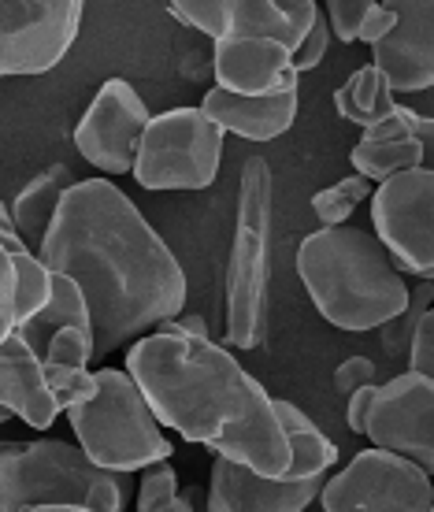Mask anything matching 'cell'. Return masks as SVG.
<instances>
[{
	"mask_svg": "<svg viewBox=\"0 0 434 512\" xmlns=\"http://www.w3.org/2000/svg\"><path fill=\"white\" fill-rule=\"evenodd\" d=\"M0 405L4 416H19L34 431H49L60 416L45 379V360L30 349L23 334L0 338Z\"/></svg>",
	"mask_w": 434,
	"mask_h": 512,
	"instance_id": "obj_16",
	"label": "cell"
},
{
	"mask_svg": "<svg viewBox=\"0 0 434 512\" xmlns=\"http://www.w3.org/2000/svg\"><path fill=\"white\" fill-rule=\"evenodd\" d=\"M127 372L153 405L156 420L208 449L242 423L264 390L230 349L167 327L127 349Z\"/></svg>",
	"mask_w": 434,
	"mask_h": 512,
	"instance_id": "obj_2",
	"label": "cell"
},
{
	"mask_svg": "<svg viewBox=\"0 0 434 512\" xmlns=\"http://www.w3.org/2000/svg\"><path fill=\"white\" fill-rule=\"evenodd\" d=\"M409 372L427 375L434 379V308L420 320L416 334H412V346H409Z\"/></svg>",
	"mask_w": 434,
	"mask_h": 512,
	"instance_id": "obj_31",
	"label": "cell"
},
{
	"mask_svg": "<svg viewBox=\"0 0 434 512\" xmlns=\"http://www.w3.org/2000/svg\"><path fill=\"white\" fill-rule=\"evenodd\" d=\"M75 186L78 182L71 175V167L52 164L45 171H38L23 190L15 193V201L8 205V216H12L15 231L23 234V242L30 245V253L41 256V249H45L52 234V223L60 216V205H64V197Z\"/></svg>",
	"mask_w": 434,
	"mask_h": 512,
	"instance_id": "obj_20",
	"label": "cell"
},
{
	"mask_svg": "<svg viewBox=\"0 0 434 512\" xmlns=\"http://www.w3.org/2000/svg\"><path fill=\"white\" fill-rule=\"evenodd\" d=\"M93 357H97V334L90 327H67L45 349V364H64V368H86Z\"/></svg>",
	"mask_w": 434,
	"mask_h": 512,
	"instance_id": "obj_28",
	"label": "cell"
},
{
	"mask_svg": "<svg viewBox=\"0 0 434 512\" xmlns=\"http://www.w3.org/2000/svg\"><path fill=\"white\" fill-rule=\"evenodd\" d=\"M397 26V8L394 4H371V15L364 19V30H360V41L364 45H379V41L390 38V30Z\"/></svg>",
	"mask_w": 434,
	"mask_h": 512,
	"instance_id": "obj_33",
	"label": "cell"
},
{
	"mask_svg": "<svg viewBox=\"0 0 434 512\" xmlns=\"http://www.w3.org/2000/svg\"><path fill=\"white\" fill-rule=\"evenodd\" d=\"M216 86L238 97H275L297 90L294 49L260 34H230L212 45Z\"/></svg>",
	"mask_w": 434,
	"mask_h": 512,
	"instance_id": "obj_14",
	"label": "cell"
},
{
	"mask_svg": "<svg viewBox=\"0 0 434 512\" xmlns=\"http://www.w3.org/2000/svg\"><path fill=\"white\" fill-rule=\"evenodd\" d=\"M431 512H434V509H431Z\"/></svg>",
	"mask_w": 434,
	"mask_h": 512,
	"instance_id": "obj_38",
	"label": "cell"
},
{
	"mask_svg": "<svg viewBox=\"0 0 434 512\" xmlns=\"http://www.w3.org/2000/svg\"><path fill=\"white\" fill-rule=\"evenodd\" d=\"M371 4L375 0H331L327 4V23L342 38V45L360 41V30H364V19L371 15Z\"/></svg>",
	"mask_w": 434,
	"mask_h": 512,
	"instance_id": "obj_29",
	"label": "cell"
},
{
	"mask_svg": "<svg viewBox=\"0 0 434 512\" xmlns=\"http://www.w3.org/2000/svg\"><path fill=\"white\" fill-rule=\"evenodd\" d=\"M375 394H379V386H364L345 401V423L353 435H368V412L375 405Z\"/></svg>",
	"mask_w": 434,
	"mask_h": 512,
	"instance_id": "obj_34",
	"label": "cell"
},
{
	"mask_svg": "<svg viewBox=\"0 0 434 512\" xmlns=\"http://www.w3.org/2000/svg\"><path fill=\"white\" fill-rule=\"evenodd\" d=\"M397 26L371 49L394 93H423L434 86V0H390Z\"/></svg>",
	"mask_w": 434,
	"mask_h": 512,
	"instance_id": "obj_15",
	"label": "cell"
},
{
	"mask_svg": "<svg viewBox=\"0 0 434 512\" xmlns=\"http://www.w3.org/2000/svg\"><path fill=\"white\" fill-rule=\"evenodd\" d=\"M82 26V0H4L0 4V71L45 75L64 60Z\"/></svg>",
	"mask_w": 434,
	"mask_h": 512,
	"instance_id": "obj_11",
	"label": "cell"
},
{
	"mask_svg": "<svg viewBox=\"0 0 434 512\" xmlns=\"http://www.w3.org/2000/svg\"><path fill=\"white\" fill-rule=\"evenodd\" d=\"M275 405L286 423V435L294 442L290 475L264 479L249 468L216 457L212 483H208V512H305L312 501H320L334 464H338V449L294 401H275Z\"/></svg>",
	"mask_w": 434,
	"mask_h": 512,
	"instance_id": "obj_6",
	"label": "cell"
},
{
	"mask_svg": "<svg viewBox=\"0 0 434 512\" xmlns=\"http://www.w3.org/2000/svg\"><path fill=\"white\" fill-rule=\"evenodd\" d=\"M364 438H371L375 449L397 453L434 475V379L401 372L379 386Z\"/></svg>",
	"mask_w": 434,
	"mask_h": 512,
	"instance_id": "obj_13",
	"label": "cell"
},
{
	"mask_svg": "<svg viewBox=\"0 0 434 512\" xmlns=\"http://www.w3.org/2000/svg\"><path fill=\"white\" fill-rule=\"evenodd\" d=\"M167 15L190 30H201L212 45L234 34V0H190V4H167Z\"/></svg>",
	"mask_w": 434,
	"mask_h": 512,
	"instance_id": "obj_24",
	"label": "cell"
},
{
	"mask_svg": "<svg viewBox=\"0 0 434 512\" xmlns=\"http://www.w3.org/2000/svg\"><path fill=\"white\" fill-rule=\"evenodd\" d=\"M434 308V282H420V290H412V305L405 316H397L394 323H386L383 327V349L386 353H394V357H409V346H412V334L420 327V320Z\"/></svg>",
	"mask_w": 434,
	"mask_h": 512,
	"instance_id": "obj_27",
	"label": "cell"
},
{
	"mask_svg": "<svg viewBox=\"0 0 434 512\" xmlns=\"http://www.w3.org/2000/svg\"><path fill=\"white\" fill-rule=\"evenodd\" d=\"M164 331V327H160ZM167 331H179V334H197V338H208V323L201 316H179V320L167 323Z\"/></svg>",
	"mask_w": 434,
	"mask_h": 512,
	"instance_id": "obj_36",
	"label": "cell"
},
{
	"mask_svg": "<svg viewBox=\"0 0 434 512\" xmlns=\"http://www.w3.org/2000/svg\"><path fill=\"white\" fill-rule=\"evenodd\" d=\"M375 375H379V368H375V360H371V357H349V360H342V364L334 368V390L349 401L357 390H364V386H375Z\"/></svg>",
	"mask_w": 434,
	"mask_h": 512,
	"instance_id": "obj_30",
	"label": "cell"
},
{
	"mask_svg": "<svg viewBox=\"0 0 434 512\" xmlns=\"http://www.w3.org/2000/svg\"><path fill=\"white\" fill-rule=\"evenodd\" d=\"M67 420L78 446L108 472H149L156 464H167L175 453V446L160 431L164 423L156 420L141 386L130 379V372H119V368H101L97 397L90 405L67 412Z\"/></svg>",
	"mask_w": 434,
	"mask_h": 512,
	"instance_id": "obj_7",
	"label": "cell"
},
{
	"mask_svg": "<svg viewBox=\"0 0 434 512\" xmlns=\"http://www.w3.org/2000/svg\"><path fill=\"white\" fill-rule=\"evenodd\" d=\"M334 108H338V116L357 123L360 130H371L397 108V93L390 78L383 75V67L364 64L334 90Z\"/></svg>",
	"mask_w": 434,
	"mask_h": 512,
	"instance_id": "obj_22",
	"label": "cell"
},
{
	"mask_svg": "<svg viewBox=\"0 0 434 512\" xmlns=\"http://www.w3.org/2000/svg\"><path fill=\"white\" fill-rule=\"evenodd\" d=\"M41 260L82 286L101 357L179 320L186 305L175 253L108 179H86L67 193Z\"/></svg>",
	"mask_w": 434,
	"mask_h": 512,
	"instance_id": "obj_1",
	"label": "cell"
},
{
	"mask_svg": "<svg viewBox=\"0 0 434 512\" xmlns=\"http://www.w3.org/2000/svg\"><path fill=\"white\" fill-rule=\"evenodd\" d=\"M297 275L316 312L338 331H383L412 305L390 249L349 223L305 234L297 245Z\"/></svg>",
	"mask_w": 434,
	"mask_h": 512,
	"instance_id": "obj_3",
	"label": "cell"
},
{
	"mask_svg": "<svg viewBox=\"0 0 434 512\" xmlns=\"http://www.w3.org/2000/svg\"><path fill=\"white\" fill-rule=\"evenodd\" d=\"M368 197H375L371 179L349 175V179L334 182V186L316 193V197H312V212H316V219H320L323 227H345V219L353 216Z\"/></svg>",
	"mask_w": 434,
	"mask_h": 512,
	"instance_id": "obj_23",
	"label": "cell"
},
{
	"mask_svg": "<svg viewBox=\"0 0 434 512\" xmlns=\"http://www.w3.org/2000/svg\"><path fill=\"white\" fill-rule=\"evenodd\" d=\"M67 327H90V331H93V312H90V301H86V294H82V286H78L75 279L60 275V271H52L49 305L41 308L38 316L26 323L19 334H23L26 342H30V349L45 360V349H49V342L60 331H67Z\"/></svg>",
	"mask_w": 434,
	"mask_h": 512,
	"instance_id": "obj_21",
	"label": "cell"
},
{
	"mask_svg": "<svg viewBox=\"0 0 434 512\" xmlns=\"http://www.w3.org/2000/svg\"><path fill=\"white\" fill-rule=\"evenodd\" d=\"M45 379H49V390H52V397H56L60 412H75L97 397V372H90V368L45 364Z\"/></svg>",
	"mask_w": 434,
	"mask_h": 512,
	"instance_id": "obj_26",
	"label": "cell"
},
{
	"mask_svg": "<svg viewBox=\"0 0 434 512\" xmlns=\"http://www.w3.org/2000/svg\"><path fill=\"white\" fill-rule=\"evenodd\" d=\"M416 138L423 145V167L434 171V116H416Z\"/></svg>",
	"mask_w": 434,
	"mask_h": 512,
	"instance_id": "obj_35",
	"label": "cell"
},
{
	"mask_svg": "<svg viewBox=\"0 0 434 512\" xmlns=\"http://www.w3.org/2000/svg\"><path fill=\"white\" fill-rule=\"evenodd\" d=\"M331 23H327V15H320V23L312 26V34L305 38V45L294 52V71L297 75H305L312 67L323 64V56H327V45H331Z\"/></svg>",
	"mask_w": 434,
	"mask_h": 512,
	"instance_id": "obj_32",
	"label": "cell"
},
{
	"mask_svg": "<svg viewBox=\"0 0 434 512\" xmlns=\"http://www.w3.org/2000/svg\"><path fill=\"white\" fill-rule=\"evenodd\" d=\"M201 108L223 134H238L245 141H275L294 127L297 90L275 93V97H238L216 86L205 93Z\"/></svg>",
	"mask_w": 434,
	"mask_h": 512,
	"instance_id": "obj_18",
	"label": "cell"
},
{
	"mask_svg": "<svg viewBox=\"0 0 434 512\" xmlns=\"http://www.w3.org/2000/svg\"><path fill=\"white\" fill-rule=\"evenodd\" d=\"M52 268L38 253H0V338L19 334L49 305Z\"/></svg>",
	"mask_w": 434,
	"mask_h": 512,
	"instance_id": "obj_19",
	"label": "cell"
},
{
	"mask_svg": "<svg viewBox=\"0 0 434 512\" xmlns=\"http://www.w3.org/2000/svg\"><path fill=\"white\" fill-rule=\"evenodd\" d=\"M371 223L397 268L434 282V171L416 167L383 182L371 197Z\"/></svg>",
	"mask_w": 434,
	"mask_h": 512,
	"instance_id": "obj_10",
	"label": "cell"
},
{
	"mask_svg": "<svg viewBox=\"0 0 434 512\" xmlns=\"http://www.w3.org/2000/svg\"><path fill=\"white\" fill-rule=\"evenodd\" d=\"M138 512H193V498L179 494V472L156 464L138 483Z\"/></svg>",
	"mask_w": 434,
	"mask_h": 512,
	"instance_id": "obj_25",
	"label": "cell"
},
{
	"mask_svg": "<svg viewBox=\"0 0 434 512\" xmlns=\"http://www.w3.org/2000/svg\"><path fill=\"white\" fill-rule=\"evenodd\" d=\"M127 498V475L101 468L82 446L41 438L4 442L0 449V512H38L52 505L123 512Z\"/></svg>",
	"mask_w": 434,
	"mask_h": 512,
	"instance_id": "obj_4",
	"label": "cell"
},
{
	"mask_svg": "<svg viewBox=\"0 0 434 512\" xmlns=\"http://www.w3.org/2000/svg\"><path fill=\"white\" fill-rule=\"evenodd\" d=\"M416 116H420V112L397 104L383 123H375L371 130H364V138L357 141V149L349 153L353 171L383 186V182H390L394 175H405V171L423 167V145H420V138H416Z\"/></svg>",
	"mask_w": 434,
	"mask_h": 512,
	"instance_id": "obj_17",
	"label": "cell"
},
{
	"mask_svg": "<svg viewBox=\"0 0 434 512\" xmlns=\"http://www.w3.org/2000/svg\"><path fill=\"white\" fill-rule=\"evenodd\" d=\"M223 160V130L205 116V108H171L153 116L134 179L141 190H208Z\"/></svg>",
	"mask_w": 434,
	"mask_h": 512,
	"instance_id": "obj_8",
	"label": "cell"
},
{
	"mask_svg": "<svg viewBox=\"0 0 434 512\" xmlns=\"http://www.w3.org/2000/svg\"><path fill=\"white\" fill-rule=\"evenodd\" d=\"M38 512H90V509H75V505H52V509H38Z\"/></svg>",
	"mask_w": 434,
	"mask_h": 512,
	"instance_id": "obj_37",
	"label": "cell"
},
{
	"mask_svg": "<svg viewBox=\"0 0 434 512\" xmlns=\"http://www.w3.org/2000/svg\"><path fill=\"white\" fill-rule=\"evenodd\" d=\"M149 123L153 116L138 90L123 78H108L86 108V116L78 119L75 149L86 164L104 175H127L138 164L141 138H145Z\"/></svg>",
	"mask_w": 434,
	"mask_h": 512,
	"instance_id": "obj_12",
	"label": "cell"
},
{
	"mask_svg": "<svg viewBox=\"0 0 434 512\" xmlns=\"http://www.w3.org/2000/svg\"><path fill=\"white\" fill-rule=\"evenodd\" d=\"M323 512H431L434 487L420 464L386 449H364L327 479Z\"/></svg>",
	"mask_w": 434,
	"mask_h": 512,
	"instance_id": "obj_9",
	"label": "cell"
},
{
	"mask_svg": "<svg viewBox=\"0 0 434 512\" xmlns=\"http://www.w3.org/2000/svg\"><path fill=\"white\" fill-rule=\"evenodd\" d=\"M271 242H275V175L264 156L242 164L238 219L227 264V342L256 349L268 334Z\"/></svg>",
	"mask_w": 434,
	"mask_h": 512,
	"instance_id": "obj_5",
	"label": "cell"
}]
</instances>
